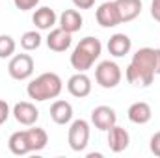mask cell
Returning a JSON list of instances; mask_svg holds the SVG:
<instances>
[{
	"label": "cell",
	"instance_id": "cell-1",
	"mask_svg": "<svg viewBox=\"0 0 160 158\" xmlns=\"http://www.w3.org/2000/svg\"><path fill=\"white\" fill-rule=\"evenodd\" d=\"M125 75H127L128 84H132V86H138V87L151 86L157 77V73H155V48H149V47L140 48L132 56Z\"/></svg>",
	"mask_w": 160,
	"mask_h": 158
},
{
	"label": "cell",
	"instance_id": "cell-2",
	"mask_svg": "<svg viewBox=\"0 0 160 158\" xmlns=\"http://www.w3.org/2000/svg\"><path fill=\"white\" fill-rule=\"evenodd\" d=\"M62 89H63V82L56 73H43L28 84L26 93L30 99L43 102V101L60 97Z\"/></svg>",
	"mask_w": 160,
	"mask_h": 158
},
{
	"label": "cell",
	"instance_id": "cell-3",
	"mask_svg": "<svg viewBox=\"0 0 160 158\" xmlns=\"http://www.w3.org/2000/svg\"><path fill=\"white\" fill-rule=\"evenodd\" d=\"M101 52H102V45L97 37L88 36V37L80 39V43L75 47V50L71 54L73 69H77L78 73H86L88 69H91V65L101 56Z\"/></svg>",
	"mask_w": 160,
	"mask_h": 158
},
{
	"label": "cell",
	"instance_id": "cell-4",
	"mask_svg": "<svg viewBox=\"0 0 160 158\" xmlns=\"http://www.w3.org/2000/svg\"><path fill=\"white\" fill-rule=\"evenodd\" d=\"M121 69L116 62L104 60L95 67V80L101 87L104 89H114L116 86H119L121 82Z\"/></svg>",
	"mask_w": 160,
	"mask_h": 158
},
{
	"label": "cell",
	"instance_id": "cell-5",
	"mask_svg": "<svg viewBox=\"0 0 160 158\" xmlns=\"http://www.w3.org/2000/svg\"><path fill=\"white\" fill-rule=\"evenodd\" d=\"M8 73L15 80H26L34 75V60L30 54H15L8 63Z\"/></svg>",
	"mask_w": 160,
	"mask_h": 158
},
{
	"label": "cell",
	"instance_id": "cell-6",
	"mask_svg": "<svg viewBox=\"0 0 160 158\" xmlns=\"http://www.w3.org/2000/svg\"><path fill=\"white\" fill-rule=\"evenodd\" d=\"M67 140H69V147L73 151H77V153L84 151L88 147V141H89V123L84 121V119L73 121L71 126H69Z\"/></svg>",
	"mask_w": 160,
	"mask_h": 158
},
{
	"label": "cell",
	"instance_id": "cell-7",
	"mask_svg": "<svg viewBox=\"0 0 160 158\" xmlns=\"http://www.w3.org/2000/svg\"><path fill=\"white\" fill-rule=\"evenodd\" d=\"M95 17H97V22L102 26V28H114L121 24V17H119V9L116 6V0L114 2H104L97 7L95 11Z\"/></svg>",
	"mask_w": 160,
	"mask_h": 158
},
{
	"label": "cell",
	"instance_id": "cell-8",
	"mask_svg": "<svg viewBox=\"0 0 160 158\" xmlns=\"http://www.w3.org/2000/svg\"><path fill=\"white\" fill-rule=\"evenodd\" d=\"M13 116L17 119V123L24 125V126H34L36 121L39 119V110L32 102L22 101V102H17L13 106Z\"/></svg>",
	"mask_w": 160,
	"mask_h": 158
},
{
	"label": "cell",
	"instance_id": "cell-9",
	"mask_svg": "<svg viewBox=\"0 0 160 158\" xmlns=\"http://www.w3.org/2000/svg\"><path fill=\"white\" fill-rule=\"evenodd\" d=\"M118 116H116V110L110 108V106H97L93 108L91 112V123L95 125V128L99 130H108L116 125Z\"/></svg>",
	"mask_w": 160,
	"mask_h": 158
},
{
	"label": "cell",
	"instance_id": "cell-10",
	"mask_svg": "<svg viewBox=\"0 0 160 158\" xmlns=\"http://www.w3.org/2000/svg\"><path fill=\"white\" fill-rule=\"evenodd\" d=\"M67 91L77 97V99H84L91 93V80L86 73H77L67 80Z\"/></svg>",
	"mask_w": 160,
	"mask_h": 158
},
{
	"label": "cell",
	"instance_id": "cell-11",
	"mask_svg": "<svg viewBox=\"0 0 160 158\" xmlns=\"http://www.w3.org/2000/svg\"><path fill=\"white\" fill-rule=\"evenodd\" d=\"M71 36L73 34L65 32L63 28H52L47 36V47L54 52H65L71 47V41H73Z\"/></svg>",
	"mask_w": 160,
	"mask_h": 158
},
{
	"label": "cell",
	"instance_id": "cell-12",
	"mask_svg": "<svg viewBox=\"0 0 160 158\" xmlns=\"http://www.w3.org/2000/svg\"><path fill=\"white\" fill-rule=\"evenodd\" d=\"M106 132H108V147H110L112 153H123V151L128 147L130 136H128V132H127L123 126L114 125V126L108 128Z\"/></svg>",
	"mask_w": 160,
	"mask_h": 158
},
{
	"label": "cell",
	"instance_id": "cell-13",
	"mask_svg": "<svg viewBox=\"0 0 160 158\" xmlns=\"http://www.w3.org/2000/svg\"><path fill=\"white\" fill-rule=\"evenodd\" d=\"M127 116H128V119L134 125H145V123H149L151 117H153V110H151V106L147 102L138 101V102H134V104L128 106Z\"/></svg>",
	"mask_w": 160,
	"mask_h": 158
},
{
	"label": "cell",
	"instance_id": "cell-14",
	"mask_svg": "<svg viewBox=\"0 0 160 158\" xmlns=\"http://www.w3.org/2000/svg\"><path fill=\"white\" fill-rule=\"evenodd\" d=\"M132 48V41L127 34H114L108 39V52L116 58H123L125 54H128Z\"/></svg>",
	"mask_w": 160,
	"mask_h": 158
},
{
	"label": "cell",
	"instance_id": "cell-15",
	"mask_svg": "<svg viewBox=\"0 0 160 158\" xmlns=\"http://www.w3.org/2000/svg\"><path fill=\"white\" fill-rule=\"evenodd\" d=\"M121 22H130L142 13V0H116Z\"/></svg>",
	"mask_w": 160,
	"mask_h": 158
},
{
	"label": "cell",
	"instance_id": "cell-16",
	"mask_svg": "<svg viewBox=\"0 0 160 158\" xmlns=\"http://www.w3.org/2000/svg\"><path fill=\"white\" fill-rule=\"evenodd\" d=\"M50 117L56 125H67L73 119V106L67 101H56L50 106Z\"/></svg>",
	"mask_w": 160,
	"mask_h": 158
},
{
	"label": "cell",
	"instance_id": "cell-17",
	"mask_svg": "<svg viewBox=\"0 0 160 158\" xmlns=\"http://www.w3.org/2000/svg\"><path fill=\"white\" fill-rule=\"evenodd\" d=\"M82 15H80L77 9H65L62 15H60V28H63L65 32L69 34H75L82 28Z\"/></svg>",
	"mask_w": 160,
	"mask_h": 158
},
{
	"label": "cell",
	"instance_id": "cell-18",
	"mask_svg": "<svg viewBox=\"0 0 160 158\" xmlns=\"http://www.w3.org/2000/svg\"><path fill=\"white\" fill-rule=\"evenodd\" d=\"M56 19H58V17H56L54 9H50V7H47V6L36 9V13H34V17H32L34 24H36L39 30H52L54 24H56Z\"/></svg>",
	"mask_w": 160,
	"mask_h": 158
},
{
	"label": "cell",
	"instance_id": "cell-19",
	"mask_svg": "<svg viewBox=\"0 0 160 158\" xmlns=\"http://www.w3.org/2000/svg\"><path fill=\"white\" fill-rule=\"evenodd\" d=\"M8 147H9V151H11L13 155H17V156L28 155V153H30V147H28V140H26V130L13 132V134L9 136Z\"/></svg>",
	"mask_w": 160,
	"mask_h": 158
},
{
	"label": "cell",
	"instance_id": "cell-20",
	"mask_svg": "<svg viewBox=\"0 0 160 158\" xmlns=\"http://www.w3.org/2000/svg\"><path fill=\"white\" fill-rule=\"evenodd\" d=\"M26 140H28L30 153H32V151H41V149H45L47 143H48V136H47L45 128H39V126L28 128V130H26Z\"/></svg>",
	"mask_w": 160,
	"mask_h": 158
},
{
	"label": "cell",
	"instance_id": "cell-21",
	"mask_svg": "<svg viewBox=\"0 0 160 158\" xmlns=\"http://www.w3.org/2000/svg\"><path fill=\"white\" fill-rule=\"evenodd\" d=\"M39 45H41V36H39V32H36V30H30V32H24V34H22V37H21V47H22L26 52L39 48Z\"/></svg>",
	"mask_w": 160,
	"mask_h": 158
},
{
	"label": "cell",
	"instance_id": "cell-22",
	"mask_svg": "<svg viewBox=\"0 0 160 158\" xmlns=\"http://www.w3.org/2000/svg\"><path fill=\"white\" fill-rule=\"evenodd\" d=\"M15 48H17V43L11 36H0V60L13 56Z\"/></svg>",
	"mask_w": 160,
	"mask_h": 158
},
{
	"label": "cell",
	"instance_id": "cell-23",
	"mask_svg": "<svg viewBox=\"0 0 160 158\" xmlns=\"http://www.w3.org/2000/svg\"><path fill=\"white\" fill-rule=\"evenodd\" d=\"M13 4H15L17 9H21V11H28V9H34V7L39 4V0H13Z\"/></svg>",
	"mask_w": 160,
	"mask_h": 158
},
{
	"label": "cell",
	"instance_id": "cell-24",
	"mask_svg": "<svg viewBox=\"0 0 160 158\" xmlns=\"http://www.w3.org/2000/svg\"><path fill=\"white\" fill-rule=\"evenodd\" d=\"M149 147H151V153H153L155 156L160 158V132H155V134H153V138H151V141H149Z\"/></svg>",
	"mask_w": 160,
	"mask_h": 158
},
{
	"label": "cell",
	"instance_id": "cell-25",
	"mask_svg": "<svg viewBox=\"0 0 160 158\" xmlns=\"http://www.w3.org/2000/svg\"><path fill=\"white\" fill-rule=\"evenodd\" d=\"M9 117V104L6 102V101H2L0 99V125L2 123H6Z\"/></svg>",
	"mask_w": 160,
	"mask_h": 158
},
{
	"label": "cell",
	"instance_id": "cell-26",
	"mask_svg": "<svg viewBox=\"0 0 160 158\" xmlns=\"http://www.w3.org/2000/svg\"><path fill=\"white\" fill-rule=\"evenodd\" d=\"M151 17L160 22V0H153L151 2Z\"/></svg>",
	"mask_w": 160,
	"mask_h": 158
},
{
	"label": "cell",
	"instance_id": "cell-27",
	"mask_svg": "<svg viewBox=\"0 0 160 158\" xmlns=\"http://www.w3.org/2000/svg\"><path fill=\"white\" fill-rule=\"evenodd\" d=\"M73 4H75L78 9H89V7H93L95 0H73Z\"/></svg>",
	"mask_w": 160,
	"mask_h": 158
},
{
	"label": "cell",
	"instance_id": "cell-28",
	"mask_svg": "<svg viewBox=\"0 0 160 158\" xmlns=\"http://www.w3.org/2000/svg\"><path fill=\"white\" fill-rule=\"evenodd\" d=\"M155 73L160 75V48H155Z\"/></svg>",
	"mask_w": 160,
	"mask_h": 158
}]
</instances>
